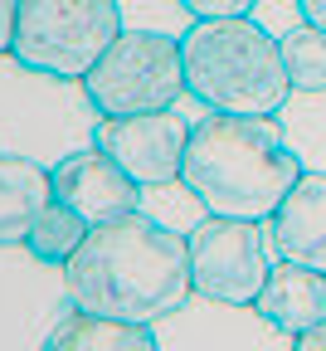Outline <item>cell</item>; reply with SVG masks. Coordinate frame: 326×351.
I'll list each match as a JSON object with an SVG mask.
<instances>
[{"label": "cell", "instance_id": "cell-9", "mask_svg": "<svg viewBox=\"0 0 326 351\" xmlns=\"http://www.w3.org/2000/svg\"><path fill=\"white\" fill-rule=\"evenodd\" d=\"M156 346H253V351H297V337L273 327L253 302H229L190 293L180 307L156 322Z\"/></svg>", "mask_w": 326, "mask_h": 351}, {"label": "cell", "instance_id": "cell-15", "mask_svg": "<svg viewBox=\"0 0 326 351\" xmlns=\"http://www.w3.org/2000/svg\"><path fill=\"white\" fill-rule=\"evenodd\" d=\"M44 351H161V346H156V327L147 322H122V317L68 307L54 322Z\"/></svg>", "mask_w": 326, "mask_h": 351}, {"label": "cell", "instance_id": "cell-18", "mask_svg": "<svg viewBox=\"0 0 326 351\" xmlns=\"http://www.w3.org/2000/svg\"><path fill=\"white\" fill-rule=\"evenodd\" d=\"M288 142L297 147L307 171H326V93H292L288 108L277 112Z\"/></svg>", "mask_w": 326, "mask_h": 351}, {"label": "cell", "instance_id": "cell-10", "mask_svg": "<svg viewBox=\"0 0 326 351\" xmlns=\"http://www.w3.org/2000/svg\"><path fill=\"white\" fill-rule=\"evenodd\" d=\"M185 137H190V122L175 108L131 112V117H98V127H92V147H103L136 186L175 181L180 161H185Z\"/></svg>", "mask_w": 326, "mask_h": 351}, {"label": "cell", "instance_id": "cell-12", "mask_svg": "<svg viewBox=\"0 0 326 351\" xmlns=\"http://www.w3.org/2000/svg\"><path fill=\"white\" fill-rule=\"evenodd\" d=\"M268 239L277 258L307 263V269L326 274V171H302L288 200L273 210Z\"/></svg>", "mask_w": 326, "mask_h": 351}, {"label": "cell", "instance_id": "cell-3", "mask_svg": "<svg viewBox=\"0 0 326 351\" xmlns=\"http://www.w3.org/2000/svg\"><path fill=\"white\" fill-rule=\"evenodd\" d=\"M180 54H185V88L210 112L277 117L292 98L283 44L253 15L190 20L180 34Z\"/></svg>", "mask_w": 326, "mask_h": 351}, {"label": "cell", "instance_id": "cell-11", "mask_svg": "<svg viewBox=\"0 0 326 351\" xmlns=\"http://www.w3.org/2000/svg\"><path fill=\"white\" fill-rule=\"evenodd\" d=\"M54 200L78 210L88 225H108V219L142 210V186L103 147H78L54 166Z\"/></svg>", "mask_w": 326, "mask_h": 351}, {"label": "cell", "instance_id": "cell-20", "mask_svg": "<svg viewBox=\"0 0 326 351\" xmlns=\"http://www.w3.org/2000/svg\"><path fill=\"white\" fill-rule=\"evenodd\" d=\"M190 20H224V15H253L258 0H180Z\"/></svg>", "mask_w": 326, "mask_h": 351}, {"label": "cell", "instance_id": "cell-17", "mask_svg": "<svg viewBox=\"0 0 326 351\" xmlns=\"http://www.w3.org/2000/svg\"><path fill=\"white\" fill-rule=\"evenodd\" d=\"M88 230H92V225H88L78 210H68L64 200H49V205L34 215L25 244H29L44 263H68V258L78 254V244L88 239Z\"/></svg>", "mask_w": 326, "mask_h": 351}, {"label": "cell", "instance_id": "cell-5", "mask_svg": "<svg viewBox=\"0 0 326 351\" xmlns=\"http://www.w3.org/2000/svg\"><path fill=\"white\" fill-rule=\"evenodd\" d=\"M83 88H88V103L98 108V117H131V112L180 108V98H190L180 34L127 25L108 44V54L83 73Z\"/></svg>", "mask_w": 326, "mask_h": 351}, {"label": "cell", "instance_id": "cell-14", "mask_svg": "<svg viewBox=\"0 0 326 351\" xmlns=\"http://www.w3.org/2000/svg\"><path fill=\"white\" fill-rule=\"evenodd\" d=\"M54 200V171L29 156H0V244H25L34 215Z\"/></svg>", "mask_w": 326, "mask_h": 351}, {"label": "cell", "instance_id": "cell-4", "mask_svg": "<svg viewBox=\"0 0 326 351\" xmlns=\"http://www.w3.org/2000/svg\"><path fill=\"white\" fill-rule=\"evenodd\" d=\"M98 108L78 78H54L0 54V156H29L59 166L68 152L92 147Z\"/></svg>", "mask_w": 326, "mask_h": 351}, {"label": "cell", "instance_id": "cell-22", "mask_svg": "<svg viewBox=\"0 0 326 351\" xmlns=\"http://www.w3.org/2000/svg\"><path fill=\"white\" fill-rule=\"evenodd\" d=\"M297 351H326V317L307 332H297Z\"/></svg>", "mask_w": 326, "mask_h": 351}, {"label": "cell", "instance_id": "cell-7", "mask_svg": "<svg viewBox=\"0 0 326 351\" xmlns=\"http://www.w3.org/2000/svg\"><path fill=\"white\" fill-rule=\"evenodd\" d=\"M190 239V283L195 293L253 302L273 269V239L263 219H234V215H205L185 234Z\"/></svg>", "mask_w": 326, "mask_h": 351}, {"label": "cell", "instance_id": "cell-21", "mask_svg": "<svg viewBox=\"0 0 326 351\" xmlns=\"http://www.w3.org/2000/svg\"><path fill=\"white\" fill-rule=\"evenodd\" d=\"M15 15H20V0H0V54H10L15 44Z\"/></svg>", "mask_w": 326, "mask_h": 351}, {"label": "cell", "instance_id": "cell-2", "mask_svg": "<svg viewBox=\"0 0 326 351\" xmlns=\"http://www.w3.org/2000/svg\"><path fill=\"white\" fill-rule=\"evenodd\" d=\"M302 156L288 142L277 117L253 112H200L185 137L180 181L195 191L210 215L234 219H273L302 176Z\"/></svg>", "mask_w": 326, "mask_h": 351}, {"label": "cell", "instance_id": "cell-19", "mask_svg": "<svg viewBox=\"0 0 326 351\" xmlns=\"http://www.w3.org/2000/svg\"><path fill=\"white\" fill-rule=\"evenodd\" d=\"M142 210H147L151 219H161V225L180 230V234H190L200 219L210 215L180 176H175V181H161V186H142Z\"/></svg>", "mask_w": 326, "mask_h": 351}, {"label": "cell", "instance_id": "cell-6", "mask_svg": "<svg viewBox=\"0 0 326 351\" xmlns=\"http://www.w3.org/2000/svg\"><path fill=\"white\" fill-rule=\"evenodd\" d=\"M122 29V0H20L10 54L39 73L83 83Z\"/></svg>", "mask_w": 326, "mask_h": 351}, {"label": "cell", "instance_id": "cell-13", "mask_svg": "<svg viewBox=\"0 0 326 351\" xmlns=\"http://www.w3.org/2000/svg\"><path fill=\"white\" fill-rule=\"evenodd\" d=\"M253 307L273 327L297 337V332H307L326 317V274L307 269V263H292V258H273L268 283L253 298Z\"/></svg>", "mask_w": 326, "mask_h": 351}, {"label": "cell", "instance_id": "cell-8", "mask_svg": "<svg viewBox=\"0 0 326 351\" xmlns=\"http://www.w3.org/2000/svg\"><path fill=\"white\" fill-rule=\"evenodd\" d=\"M68 307L64 263H44L29 244H0V351L44 346Z\"/></svg>", "mask_w": 326, "mask_h": 351}, {"label": "cell", "instance_id": "cell-1", "mask_svg": "<svg viewBox=\"0 0 326 351\" xmlns=\"http://www.w3.org/2000/svg\"><path fill=\"white\" fill-rule=\"evenodd\" d=\"M68 298L83 313L156 327L171 307L195 293L190 283V239L180 230L131 210L122 219L92 225L78 254L64 263Z\"/></svg>", "mask_w": 326, "mask_h": 351}, {"label": "cell", "instance_id": "cell-16", "mask_svg": "<svg viewBox=\"0 0 326 351\" xmlns=\"http://www.w3.org/2000/svg\"><path fill=\"white\" fill-rule=\"evenodd\" d=\"M277 44H283V69L292 93H326V29L297 20L277 34Z\"/></svg>", "mask_w": 326, "mask_h": 351}, {"label": "cell", "instance_id": "cell-23", "mask_svg": "<svg viewBox=\"0 0 326 351\" xmlns=\"http://www.w3.org/2000/svg\"><path fill=\"white\" fill-rule=\"evenodd\" d=\"M297 15L316 29H326V0H297Z\"/></svg>", "mask_w": 326, "mask_h": 351}]
</instances>
